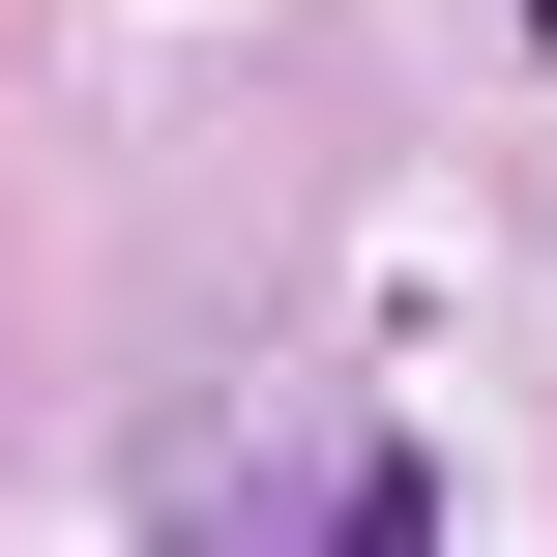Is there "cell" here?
<instances>
[{
    "label": "cell",
    "mask_w": 557,
    "mask_h": 557,
    "mask_svg": "<svg viewBox=\"0 0 557 557\" xmlns=\"http://www.w3.org/2000/svg\"><path fill=\"white\" fill-rule=\"evenodd\" d=\"M499 29H529V59H557V0H499Z\"/></svg>",
    "instance_id": "6da1fadb"
}]
</instances>
